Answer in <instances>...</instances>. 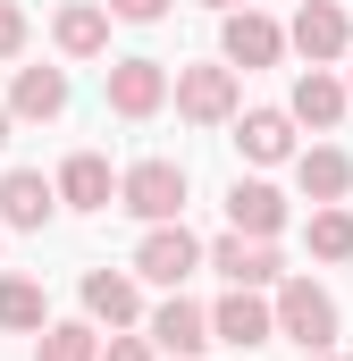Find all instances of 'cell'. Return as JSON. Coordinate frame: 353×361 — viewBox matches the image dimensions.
I'll return each instance as SVG.
<instances>
[{
	"mask_svg": "<svg viewBox=\"0 0 353 361\" xmlns=\"http://www.w3.org/2000/svg\"><path fill=\"white\" fill-rule=\"evenodd\" d=\"M269 319H277V336H294L303 353H328V345L345 336V311H337V294H328V286H311V277H277V302H269Z\"/></svg>",
	"mask_w": 353,
	"mask_h": 361,
	"instance_id": "1",
	"label": "cell"
},
{
	"mask_svg": "<svg viewBox=\"0 0 353 361\" xmlns=\"http://www.w3.org/2000/svg\"><path fill=\"white\" fill-rule=\"evenodd\" d=\"M169 92H176V118H193V126H227V118H236V68H227V59L176 68Z\"/></svg>",
	"mask_w": 353,
	"mask_h": 361,
	"instance_id": "2",
	"label": "cell"
},
{
	"mask_svg": "<svg viewBox=\"0 0 353 361\" xmlns=\"http://www.w3.org/2000/svg\"><path fill=\"white\" fill-rule=\"evenodd\" d=\"M118 202H126L143 227H160V219H185V169H176V160H135V169L118 177Z\"/></svg>",
	"mask_w": 353,
	"mask_h": 361,
	"instance_id": "3",
	"label": "cell"
},
{
	"mask_svg": "<svg viewBox=\"0 0 353 361\" xmlns=\"http://www.w3.org/2000/svg\"><path fill=\"white\" fill-rule=\"evenodd\" d=\"M135 269L152 277V286H185V277L202 269V235H193V227H185V219H160V227H152V235H143V244H135Z\"/></svg>",
	"mask_w": 353,
	"mask_h": 361,
	"instance_id": "4",
	"label": "cell"
},
{
	"mask_svg": "<svg viewBox=\"0 0 353 361\" xmlns=\"http://www.w3.org/2000/svg\"><path fill=\"white\" fill-rule=\"evenodd\" d=\"M286 42H294L311 68H328V59H345V51H353V17L337 8V0H303L294 25H286Z\"/></svg>",
	"mask_w": 353,
	"mask_h": 361,
	"instance_id": "5",
	"label": "cell"
},
{
	"mask_svg": "<svg viewBox=\"0 0 353 361\" xmlns=\"http://www.w3.org/2000/svg\"><path fill=\"white\" fill-rule=\"evenodd\" d=\"M269 336H277V319H269V302L253 286H227V302L210 311V345H236V353H261Z\"/></svg>",
	"mask_w": 353,
	"mask_h": 361,
	"instance_id": "6",
	"label": "cell"
},
{
	"mask_svg": "<svg viewBox=\"0 0 353 361\" xmlns=\"http://www.w3.org/2000/svg\"><path fill=\"white\" fill-rule=\"evenodd\" d=\"M219 51H227V68H277V51H286V25H269L261 8H227V25H219Z\"/></svg>",
	"mask_w": 353,
	"mask_h": 361,
	"instance_id": "7",
	"label": "cell"
},
{
	"mask_svg": "<svg viewBox=\"0 0 353 361\" xmlns=\"http://www.w3.org/2000/svg\"><path fill=\"white\" fill-rule=\"evenodd\" d=\"M202 261H210V269L227 277V286H253V294H261V286H277V277H286V261H277L269 244H253V235H236V227H227L219 244H202Z\"/></svg>",
	"mask_w": 353,
	"mask_h": 361,
	"instance_id": "8",
	"label": "cell"
},
{
	"mask_svg": "<svg viewBox=\"0 0 353 361\" xmlns=\"http://www.w3.org/2000/svg\"><path fill=\"white\" fill-rule=\"evenodd\" d=\"M227 227L253 235V244H269V235L286 227V193L261 185V177H236V185H227Z\"/></svg>",
	"mask_w": 353,
	"mask_h": 361,
	"instance_id": "9",
	"label": "cell"
},
{
	"mask_svg": "<svg viewBox=\"0 0 353 361\" xmlns=\"http://www.w3.org/2000/svg\"><path fill=\"white\" fill-rule=\"evenodd\" d=\"M160 101H169V68L160 59H118L109 68V109L118 118H152Z\"/></svg>",
	"mask_w": 353,
	"mask_h": 361,
	"instance_id": "10",
	"label": "cell"
},
{
	"mask_svg": "<svg viewBox=\"0 0 353 361\" xmlns=\"http://www.w3.org/2000/svg\"><path fill=\"white\" fill-rule=\"evenodd\" d=\"M51 210H59V193H51L42 169H8V177H0V227H25V235H34Z\"/></svg>",
	"mask_w": 353,
	"mask_h": 361,
	"instance_id": "11",
	"label": "cell"
},
{
	"mask_svg": "<svg viewBox=\"0 0 353 361\" xmlns=\"http://www.w3.org/2000/svg\"><path fill=\"white\" fill-rule=\"evenodd\" d=\"M202 345H210V311L185 302V294H169V302L152 311V353H185V361H193Z\"/></svg>",
	"mask_w": 353,
	"mask_h": 361,
	"instance_id": "12",
	"label": "cell"
},
{
	"mask_svg": "<svg viewBox=\"0 0 353 361\" xmlns=\"http://www.w3.org/2000/svg\"><path fill=\"white\" fill-rule=\"evenodd\" d=\"M51 193H59L68 210H109V202H118V177H109V160H101V152H76V160L51 177Z\"/></svg>",
	"mask_w": 353,
	"mask_h": 361,
	"instance_id": "13",
	"label": "cell"
},
{
	"mask_svg": "<svg viewBox=\"0 0 353 361\" xmlns=\"http://www.w3.org/2000/svg\"><path fill=\"white\" fill-rule=\"evenodd\" d=\"M51 42H59L68 59H101V51H109V8H101V0H68V8L51 17Z\"/></svg>",
	"mask_w": 353,
	"mask_h": 361,
	"instance_id": "14",
	"label": "cell"
},
{
	"mask_svg": "<svg viewBox=\"0 0 353 361\" xmlns=\"http://www.w3.org/2000/svg\"><path fill=\"white\" fill-rule=\"evenodd\" d=\"M59 109H68V68H17V85H8V118L51 126Z\"/></svg>",
	"mask_w": 353,
	"mask_h": 361,
	"instance_id": "15",
	"label": "cell"
},
{
	"mask_svg": "<svg viewBox=\"0 0 353 361\" xmlns=\"http://www.w3.org/2000/svg\"><path fill=\"white\" fill-rule=\"evenodd\" d=\"M236 143H244V160H294V118L286 109H244L236 118Z\"/></svg>",
	"mask_w": 353,
	"mask_h": 361,
	"instance_id": "16",
	"label": "cell"
},
{
	"mask_svg": "<svg viewBox=\"0 0 353 361\" xmlns=\"http://www.w3.org/2000/svg\"><path fill=\"white\" fill-rule=\"evenodd\" d=\"M135 311H143L135 277H118V269H92L85 277V319H101V328H135Z\"/></svg>",
	"mask_w": 353,
	"mask_h": 361,
	"instance_id": "17",
	"label": "cell"
},
{
	"mask_svg": "<svg viewBox=\"0 0 353 361\" xmlns=\"http://www.w3.org/2000/svg\"><path fill=\"white\" fill-rule=\"evenodd\" d=\"M294 185L311 193V202H345L353 193V160L337 143H320V152H294Z\"/></svg>",
	"mask_w": 353,
	"mask_h": 361,
	"instance_id": "18",
	"label": "cell"
},
{
	"mask_svg": "<svg viewBox=\"0 0 353 361\" xmlns=\"http://www.w3.org/2000/svg\"><path fill=\"white\" fill-rule=\"evenodd\" d=\"M345 109H353V101H345V85H337L328 68H303V76H294V109H286V118H303V126H337Z\"/></svg>",
	"mask_w": 353,
	"mask_h": 361,
	"instance_id": "19",
	"label": "cell"
},
{
	"mask_svg": "<svg viewBox=\"0 0 353 361\" xmlns=\"http://www.w3.org/2000/svg\"><path fill=\"white\" fill-rule=\"evenodd\" d=\"M34 361H101L92 319H42L34 328Z\"/></svg>",
	"mask_w": 353,
	"mask_h": 361,
	"instance_id": "20",
	"label": "cell"
},
{
	"mask_svg": "<svg viewBox=\"0 0 353 361\" xmlns=\"http://www.w3.org/2000/svg\"><path fill=\"white\" fill-rule=\"evenodd\" d=\"M311 261H353V210L345 202H320L311 210Z\"/></svg>",
	"mask_w": 353,
	"mask_h": 361,
	"instance_id": "21",
	"label": "cell"
},
{
	"mask_svg": "<svg viewBox=\"0 0 353 361\" xmlns=\"http://www.w3.org/2000/svg\"><path fill=\"white\" fill-rule=\"evenodd\" d=\"M42 319H51L42 286H34V277H0V328H25V336H34Z\"/></svg>",
	"mask_w": 353,
	"mask_h": 361,
	"instance_id": "22",
	"label": "cell"
},
{
	"mask_svg": "<svg viewBox=\"0 0 353 361\" xmlns=\"http://www.w3.org/2000/svg\"><path fill=\"white\" fill-rule=\"evenodd\" d=\"M17 51H25V8L0 0V59H17Z\"/></svg>",
	"mask_w": 353,
	"mask_h": 361,
	"instance_id": "23",
	"label": "cell"
},
{
	"mask_svg": "<svg viewBox=\"0 0 353 361\" xmlns=\"http://www.w3.org/2000/svg\"><path fill=\"white\" fill-rule=\"evenodd\" d=\"M109 17H126V25H160L169 17V0H101Z\"/></svg>",
	"mask_w": 353,
	"mask_h": 361,
	"instance_id": "24",
	"label": "cell"
},
{
	"mask_svg": "<svg viewBox=\"0 0 353 361\" xmlns=\"http://www.w3.org/2000/svg\"><path fill=\"white\" fill-rule=\"evenodd\" d=\"M101 361H152V336H126V328H109V345H101Z\"/></svg>",
	"mask_w": 353,
	"mask_h": 361,
	"instance_id": "25",
	"label": "cell"
},
{
	"mask_svg": "<svg viewBox=\"0 0 353 361\" xmlns=\"http://www.w3.org/2000/svg\"><path fill=\"white\" fill-rule=\"evenodd\" d=\"M202 8H219V17H227V8H244V0H202Z\"/></svg>",
	"mask_w": 353,
	"mask_h": 361,
	"instance_id": "26",
	"label": "cell"
},
{
	"mask_svg": "<svg viewBox=\"0 0 353 361\" xmlns=\"http://www.w3.org/2000/svg\"><path fill=\"white\" fill-rule=\"evenodd\" d=\"M0 143H8V101H0Z\"/></svg>",
	"mask_w": 353,
	"mask_h": 361,
	"instance_id": "27",
	"label": "cell"
},
{
	"mask_svg": "<svg viewBox=\"0 0 353 361\" xmlns=\"http://www.w3.org/2000/svg\"><path fill=\"white\" fill-rule=\"evenodd\" d=\"M303 361H337V345H328V353H303Z\"/></svg>",
	"mask_w": 353,
	"mask_h": 361,
	"instance_id": "28",
	"label": "cell"
},
{
	"mask_svg": "<svg viewBox=\"0 0 353 361\" xmlns=\"http://www.w3.org/2000/svg\"><path fill=\"white\" fill-rule=\"evenodd\" d=\"M345 101H353V76H345Z\"/></svg>",
	"mask_w": 353,
	"mask_h": 361,
	"instance_id": "29",
	"label": "cell"
}]
</instances>
